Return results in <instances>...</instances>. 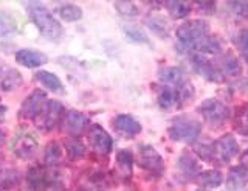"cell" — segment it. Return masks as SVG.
<instances>
[{
  "mask_svg": "<svg viewBox=\"0 0 248 191\" xmlns=\"http://www.w3.org/2000/svg\"><path fill=\"white\" fill-rule=\"evenodd\" d=\"M28 13L37 30L45 37H48V39H59L62 34V27L45 6H42L41 3H28Z\"/></svg>",
  "mask_w": 248,
  "mask_h": 191,
  "instance_id": "6da1fadb",
  "label": "cell"
},
{
  "mask_svg": "<svg viewBox=\"0 0 248 191\" xmlns=\"http://www.w3.org/2000/svg\"><path fill=\"white\" fill-rule=\"evenodd\" d=\"M202 132V125L197 123L194 120H188V118H182L174 121L170 127L168 129V134L172 140L175 142H194L200 135Z\"/></svg>",
  "mask_w": 248,
  "mask_h": 191,
  "instance_id": "7a4b0ae2",
  "label": "cell"
},
{
  "mask_svg": "<svg viewBox=\"0 0 248 191\" xmlns=\"http://www.w3.org/2000/svg\"><path fill=\"white\" fill-rule=\"evenodd\" d=\"M208 33H209L208 24L203 20H199V19L185 22V24H182L175 32L178 41H182L185 45L196 44L197 41L203 39L205 36H208Z\"/></svg>",
  "mask_w": 248,
  "mask_h": 191,
  "instance_id": "3957f363",
  "label": "cell"
},
{
  "mask_svg": "<svg viewBox=\"0 0 248 191\" xmlns=\"http://www.w3.org/2000/svg\"><path fill=\"white\" fill-rule=\"evenodd\" d=\"M199 112L211 125H223L230 118V109L216 98L205 100L199 106Z\"/></svg>",
  "mask_w": 248,
  "mask_h": 191,
  "instance_id": "277c9868",
  "label": "cell"
},
{
  "mask_svg": "<svg viewBox=\"0 0 248 191\" xmlns=\"http://www.w3.org/2000/svg\"><path fill=\"white\" fill-rule=\"evenodd\" d=\"M28 182L33 188H56L61 185V175L58 171H50L44 166H33L28 171Z\"/></svg>",
  "mask_w": 248,
  "mask_h": 191,
  "instance_id": "5b68a950",
  "label": "cell"
},
{
  "mask_svg": "<svg viewBox=\"0 0 248 191\" xmlns=\"http://www.w3.org/2000/svg\"><path fill=\"white\" fill-rule=\"evenodd\" d=\"M64 106L59 101H46L41 113L36 117L37 126L50 131V129L56 127V125L64 118Z\"/></svg>",
  "mask_w": 248,
  "mask_h": 191,
  "instance_id": "8992f818",
  "label": "cell"
},
{
  "mask_svg": "<svg viewBox=\"0 0 248 191\" xmlns=\"http://www.w3.org/2000/svg\"><path fill=\"white\" fill-rule=\"evenodd\" d=\"M138 165L143 170L149 171L152 174H161L165 171V163H163V157L155 151L152 146H141L138 151Z\"/></svg>",
  "mask_w": 248,
  "mask_h": 191,
  "instance_id": "52a82bcc",
  "label": "cell"
},
{
  "mask_svg": "<svg viewBox=\"0 0 248 191\" xmlns=\"http://www.w3.org/2000/svg\"><path fill=\"white\" fill-rule=\"evenodd\" d=\"M37 148H39L37 140L34 139V135H31L30 132L17 134L14 137L13 144H11L13 152L22 160H27V159L33 157L36 154Z\"/></svg>",
  "mask_w": 248,
  "mask_h": 191,
  "instance_id": "ba28073f",
  "label": "cell"
},
{
  "mask_svg": "<svg viewBox=\"0 0 248 191\" xmlns=\"http://www.w3.org/2000/svg\"><path fill=\"white\" fill-rule=\"evenodd\" d=\"M239 152V143L234 139V135L223 134L219 140L214 143V154L216 159L220 162H228L232 157H236Z\"/></svg>",
  "mask_w": 248,
  "mask_h": 191,
  "instance_id": "9c48e42d",
  "label": "cell"
},
{
  "mask_svg": "<svg viewBox=\"0 0 248 191\" xmlns=\"http://www.w3.org/2000/svg\"><path fill=\"white\" fill-rule=\"evenodd\" d=\"M46 103V95L42 90H34L20 106V117L22 118H34L41 113Z\"/></svg>",
  "mask_w": 248,
  "mask_h": 191,
  "instance_id": "30bf717a",
  "label": "cell"
},
{
  "mask_svg": "<svg viewBox=\"0 0 248 191\" xmlns=\"http://www.w3.org/2000/svg\"><path fill=\"white\" fill-rule=\"evenodd\" d=\"M191 63H192V67L197 70V73L203 76V78H206L208 81L217 82V84L225 81V76H223L222 70L219 67H216L211 61H208L202 56H192Z\"/></svg>",
  "mask_w": 248,
  "mask_h": 191,
  "instance_id": "8fae6325",
  "label": "cell"
},
{
  "mask_svg": "<svg viewBox=\"0 0 248 191\" xmlns=\"http://www.w3.org/2000/svg\"><path fill=\"white\" fill-rule=\"evenodd\" d=\"M89 142H90V146L95 151L101 152V154H108V152H110L112 148H113L112 137L98 125H92L90 126Z\"/></svg>",
  "mask_w": 248,
  "mask_h": 191,
  "instance_id": "7c38bea8",
  "label": "cell"
},
{
  "mask_svg": "<svg viewBox=\"0 0 248 191\" xmlns=\"http://www.w3.org/2000/svg\"><path fill=\"white\" fill-rule=\"evenodd\" d=\"M62 125L64 129L72 135H79L85 127L89 125V120L84 113L78 112V111H68L64 113V118H62Z\"/></svg>",
  "mask_w": 248,
  "mask_h": 191,
  "instance_id": "4fadbf2b",
  "label": "cell"
},
{
  "mask_svg": "<svg viewBox=\"0 0 248 191\" xmlns=\"http://www.w3.org/2000/svg\"><path fill=\"white\" fill-rule=\"evenodd\" d=\"M16 61L23 65V67H28V68H36V67H41L42 64H45L48 58L44 53L37 51V50H31V48H22L16 53Z\"/></svg>",
  "mask_w": 248,
  "mask_h": 191,
  "instance_id": "5bb4252c",
  "label": "cell"
},
{
  "mask_svg": "<svg viewBox=\"0 0 248 191\" xmlns=\"http://www.w3.org/2000/svg\"><path fill=\"white\" fill-rule=\"evenodd\" d=\"M115 129L126 137H134L141 132V125L130 115H118L115 118Z\"/></svg>",
  "mask_w": 248,
  "mask_h": 191,
  "instance_id": "9a60e30c",
  "label": "cell"
},
{
  "mask_svg": "<svg viewBox=\"0 0 248 191\" xmlns=\"http://www.w3.org/2000/svg\"><path fill=\"white\" fill-rule=\"evenodd\" d=\"M228 188L231 190H237L240 187H244L248 183V166L247 165H237V166H232L230 173H228Z\"/></svg>",
  "mask_w": 248,
  "mask_h": 191,
  "instance_id": "2e32d148",
  "label": "cell"
},
{
  "mask_svg": "<svg viewBox=\"0 0 248 191\" xmlns=\"http://www.w3.org/2000/svg\"><path fill=\"white\" fill-rule=\"evenodd\" d=\"M182 104L180 103V95H178V89L177 87H170L166 86L163 87L160 95H158V106L163 111H169L172 109L174 106Z\"/></svg>",
  "mask_w": 248,
  "mask_h": 191,
  "instance_id": "e0dca14e",
  "label": "cell"
},
{
  "mask_svg": "<svg viewBox=\"0 0 248 191\" xmlns=\"http://www.w3.org/2000/svg\"><path fill=\"white\" fill-rule=\"evenodd\" d=\"M232 126L234 131L244 137H248V103H244L236 108L232 115Z\"/></svg>",
  "mask_w": 248,
  "mask_h": 191,
  "instance_id": "ac0fdd59",
  "label": "cell"
},
{
  "mask_svg": "<svg viewBox=\"0 0 248 191\" xmlns=\"http://www.w3.org/2000/svg\"><path fill=\"white\" fill-rule=\"evenodd\" d=\"M158 78L161 82L168 84L170 87H178L185 82L183 73L180 68L177 67H165L158 72Z\"/></svg>",
  "mask_w": 248,
  "mask_h": 191,
  "instance_id": "d6986e66",
  "label": "cell"
},
{
  "mask_svg": "<svg viewBox=\"0 0 248 191\" xmlns=\"http://www.w3.org/2000/svg\"><path fill=\"white\" fill-rule=\"evenodd\" d=\"M194 50L202 51V53H209V55H216L222 50V42L214 36H205L203 39L197 41L196 44L189 45Z\"/></svg>",
  "mask_w": 248,
  "mask_h": 191,
  "instance_id": "ffe728a7",
  "label": "cell"
},
{
  "mask_svg": "<svg viewBox=\"0 0 248 191\" xmlns=\"http://www.w3.org/2000/svg\"><path fill=\"white\" fill-rule=\"evenodd\" d=\"M197 182L203 188H217L222 185L223 174L219 170H208L197 175Z\"/></svg>",
  "mask_w": 248,
  "mask_h": 191,
  "instance_id": "44dd1931",
  "label": "cell"
},
{
  "mask_svg": "<svg viewBox=\"0 0 248 191\" xmlns=\"http://www.w3.org/2000/svg\"><path fill=\"white\" fill-rule=\"evenodd\" d=\"M22 84V75L17 70H6L0 76V87L3 92H11Z\"/></svg>",
  "mask_w": 248,
  "mask_h": 191,
  "instance_id": "7402d4cb",
  "label": "cell"
},
{
  "mask_svg": "<svg viewBox=\"0 0 248 191\" xmlns=\"http://www.w3.org/2000/svg\"><path fill=\"white\" fill-rule=\"evenodd\" d=\"M64 152H65L64 148H62L59 143H56V142L50 143L45 149V156H44L45 163L50 165V166L61 163L62 159H64Z\"/></svg>",
  "mask_w": 248,
  "mask_h": 191,
  "instance_id": "603a6c76",
  "label": "cell"
},
{
  "mask_svg": "<svg viewBox=\"0 0 248 191\" xmlns=\"http://www.w3.org/2000/svg\"><path fill=\"white\" fill-rule=\"evenodd\" d=\"M178 168L182 170V173L185 175H188V177H197L200 174V168H199V163L196 162V159L191 157L189 154H183L178 160Z\"/></svg>",
  "mask_w": 248,
  "mask_h": 191,
  "instance_id": "cb8c5ba5",
  "label": "cell"
},
{
  "mask_svg": "<svg viewBox=\"0 0 248 191\" xmlns=\"http://www.w3.org/2000/svg\"><path fill=\"white\" fill-rule=\"evenodd\" d=\"M222 73L225 75H230V76H239L242 73V64L240 61L232 56V55H225L222 59Z\"/></svg>",
  "mask_w": 248,
  "mask_h": 191,
  "instance_id": "d4e9b609",
  "label": "cell"
},
{
  "mask_svg": "<svg viewBox=\"0 0 248 191\" xmlns=\"http://www.w3.org/2000/svg\"><path fill=\"white\" fill-rule=\"evenodd\" d=\"M36 80L41 81L46 89H50L53 92H62V82L54 73H50L46 70H41L36 73Z\"/></svg>",
  "mask_w": 248,
  "mask_h": 191,
  "instance_id": "484cf974",
  "label": "cell"
},
{
  "mask_svg": "<svg viewBox=\"0 0 248 191\" xmlns=\"http://www.w3.org/2000/svg\"><path fill=\"white\" fill-rule=\"evenodd\" d=\"M146 25L149 27L154 33H157L160 37H166L169 33V27L166 24V20L157 16V14H152V16H147L146 17Z\"/></svg>",
  "mask_w": 248,
  "mask_h": 191,
  "instance_id": "4316f807",
  "label": "cell"
},
{
  "mask_svg": "<svg viewBox=\"0 0 248 191\" xmlns=\"http://www.w3.org/2000/svg\"><path fill=\"white\" fill-rule=\"evenodd\" d=\"M168 13L174 19H183L189 14L191 11V3L189 2H166L165 3Z\"/></svg>",
  "mask_w": 248,
  "mask_h": 191,
  "instance_id": "83f0119b",
  "label": "cell"
},
{
  "mask_svg": "<svg viewBox=\"0 0 248 191\" xmlns=\"http://www.w3.org/2000/svg\"><path fill=\"white\" fill-rule=\"evenodd\" d=\"M116 165H118L121 174L130 175L132 174V166H134V156L127 149H123L116 154Z\"/></svg>",
  "mask_w": 248,
  "mask_h": 191,
  "instance_id": "f1b7e54d",
  "label": "cell"
},
{
  "mask_svg": "<svg viewBox=\"0 0 248 191\" xmlns=\"http://www.w3.org/2000/svg\"><path fill=\"white\" fill-rule=\"evenodd\" d=\"M58 11H59V16L65 22H76V20H79L82 17V10L79 8V6L73 5V3L62 5Z\"/></svg>",
  "mask_w": 248,
  "mask_h": 191,
  "instance_id": "f546056e",
  "label": "cell"
},
{
  "mask_svg": "<svg viewBox=\"0 0 248 191\" xmlns=\"http://www.w3.org/2000/svg\"><path fill=\"white\" fill-rule=\"evenodd\" d=\"M20 175L16 170H2L0 171V190H10L17 185Z\"/></svg>",
  "mask_w": 248,
  "mask_h": 191,
  "instance_id": "4dcf8cb0",
  "label": "cell"
},
{
  "mask_svg": "<svg viewBox=\"0 0 248 191\" xmlns=\"http://www.w3.org/2000/svg\"><path fill=\"white\" fill-rule=\"evenodd\" d=\"M64 151L67 152V156L70 159H81L84 154H85V146L82 144L81 140H78V139H70L65 142V146H64Z\"/></svg>",
  "mask_w": 248,
  "mask_h": 191,
  "instance_id": "1f68e13d",
  "label": "cell"
},
{
  "mask_svg": "<svg viewBox=\"0 0 248 191\" xmlns=\"http://www.w3.org/2000/svg\"><path fill=\"white\" fill-rule=\"evenodd\" d=\"M194 152L205 162H213L216 160L214 154V144H206V143H197L194 144Z\"/></svg>",
  "mask_w": 248,
  "mask_h": 191,
  "instance_id": "d6a6232c",
  "label": "cell"
},
{
  "mask_svg": "<svg viewBox=\"0 0 248 191\" xmlns=\"http://www.w3.org/2000/svg\"><path fill=\"white\" fill-rule=\"evenodd\" d=\"M16 32V24L14 20L6 16V14L0 13V36H10Z\"/></svg>",
  "mask_w": 248,
  "mask_h": 191,
  "instance_id": "836d02e7",
  "label": "cell"
},
{
  "mask_svg": "<svg viewBox=\"0 0 248 191\" xmlns=\"http://www.w3.org/2000/svg\"><path fill=\"white\" fill-rule=\"evenodd\" d=\"M115 8L118 10L120 14H123V16H127V17L137 16V14H138L137 5L132 3V2H115Z\"/></svg>",
  "mask_w": 248,
  "mask_h": 191,
  "instance_id": "e575fe53",
  "label": "cell"
},
{
  "mask_svg": "<svg viewBox=\"0 0 248 191\" xmlns=\"http://www.w3.org/2000/svg\"><path fill=\"white\" fill-rule=\"evenodd\" d=\"M228 8L240 17H248V2H228Z\"/></svg>",
  "mask_w": 248,
  "mask_h": 191,
  "instance_id": "d590c367",
  "label": "cell"
},
{
  "mask_svg": "<svg viewBox=\"0 0 248 191\" xmlns=\"http://www.w3.org/2000/svg\"><path fill=\"white\" fill-rule=\"evenodd\" d=\"M237 45H239L240 53H242V56L248 59V30H244V32L239 34Z\"/></svg>",
  "mask_w": 248,
  "mask_h": 191,
  "instance_id": "8d00e7d4",
  "label": "cell"
},
{
  "mask_svg": "<svg viewBox=\"0 0 248 191\" xmlns=\"http://www.w3.org/2000/svg\"><path fill=\"white\" fill-rule=\"evenodd\" d=\"M124 30H126V34L130 37V39H134V41H137V42H147V37L141 33V32H140V30L138 28H134V27H126V28H124Z\"/></svg>",
  "mask_w": 248,
  "mask_h": 191,
  "instance_id": "74e56055",
  "label": "cell"
},
{
  "mask_svg": "<svg viewBox=\"0 0 248 191\" xmlns=\"http://www.w3.org/2000/svg\"><path fill=\"white\" fill-rule=\"evenodd\" d=\"M196 6L203 14H214L216 11V3L214 2H197Z\"/></svg>",
  "mask_w": 248,
  "mask_h": 191,
  "instance_id": "f35d334b",
  "label": "cell"
},
{
  "mask_svg": "<svg viewBox=\"0 0 248 191\" xmlns=\"http://www.w3.org/2000/svg\"><path fill=\"white\" fill-rule=\"evenodd\" d=\"M240 160H242V165H247L248 166V149L244 152L242 156H240Z\"/></svg>",
  "mask_w": 248,
  "mask_h": 191,
  "instance_id": "ab89813d",
  "label": "cell"
},
{
  "mask_svg": "<svg viewBox=\"0 0 248 191\" xmlns=\"http://www.w3.org/2000/svg\"><path fill=\"white\" fill-rule=\"evenodd\" d=\"M6 113V108H3V106H0V121H2V118L5 117Z\"/></svg>",
  "mask_w": 248,
  "mask_h": 191,
  "instance_id": "60d3db41",
  "label": "cell"
},
{
  "mask_svg": "<svg viewBox=\"0 0 248 191\" xmlns=\"http://www.w3.org/2000/svg\"><path fill=\"white\" fill-rule=\"evenodd\" d=\"M3 143H5V132L0 129V146H2Z\"/></svg>",
  "mask_w": 248,
  "mask_h": 191,
  "instance_id": "b9f144b4",
  "label": "cell"
},
{
  "mask_svg": "<svg viewBox=\"0 0 248 191\" xmlns=\"http://www.w3.org/2000/svg\"><path fill=\"white\" fill-rule=\"evenodd\" d=\"M196 191H208L206 188H199V190H196Z\"/></svg>",
  "mask_w": 248,
  "mask_h": 191,
  "instance_id": "7bdbcfd3",
  "label": "cell"
}]
</instances>
